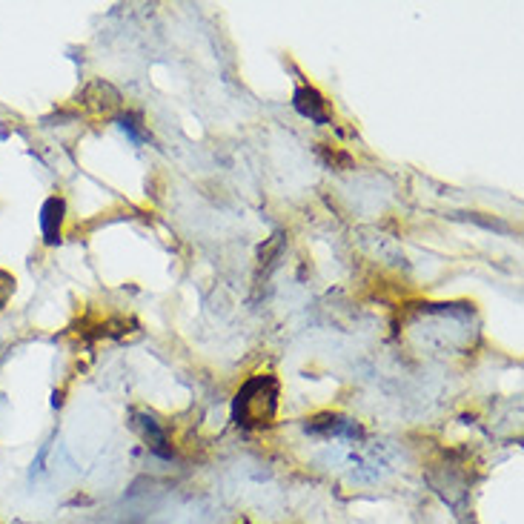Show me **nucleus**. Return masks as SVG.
<instances>
[{"instance_id":"1","label":"nucleus","mask_w":524,"mask_h":524,"mask_svg":"<svg viewBox=\"0 0 524 524\" xmlns=\"http://www.w3.org/2000/svg\"><path fill=\"white\" fill-rule=\"evenodd\" d=\"M278 413V381L275 376H252L232 401V421L244 430L270 427Z\"/></svg>"},{"instance_id":"2","label":"nucleus","mask_w":524,"mask_h":524,"mask_svg":"<svg viewBox=\"0 0 524 524\" xmlns=\"http://www.w3.org/2000/svg\"><path fill=\"white\" fill-rule=\"evenodd\" d=\"M295 112L307 121H313L318 126L333 124V115H330V106L324 101V95L315 89V86H298L293 95Z\"/></svg>"},{"instance_id":"3","label":"nucleus","mask_w":524,"mask_h":524,"mask_svg":"<svg viewBox=\"0 0 524 524\" xmlns=\"http://www.w3.org/2000/svg\"><path fill=\"white\" fill-rule=\"evenodd\" d=\"M304 430L313 433V436H324V439H333V436H350V439H356L358 433H361L356 421L336 416V413H321L315 419H307Z\"/></svg>"},{"instance_id":"4","label":"nucleus","mask_w":524,"mask_h":524,"mask_svg":"<svg viewBox=\"0 0 524 524\" xmlns=\"http://www.w3.org/2000/svg\"><path fill=\"white\" fill-rule=\"evenodd\" d=\"M135 427L144 433V441H147V447L155 456H161V459H172V456H175V450H172V444H169L167 430L161 427V421L155 419V416H149V413H135Z\"/></svg>"},{"instance_id":"5","label":"nucleus","mask_w":524,"mask_h":524,"mask_svg":"<svg viewBox=\"0 0 524 524\" xmlns=\"http://www.w3.org/2000/svg\"><path fill=\"white\" fill-rule=\"evenodd\" d=\"M63 215H66L63 198H58V195L46 198V204L41 207V232H43V241H46L49 247H55V244L61 241Z\"/></svg>"},{"instance_id":"6","label":"nucleus","mask_w":524,"mask_h":524,"mask_svg":"<svg viewBox=\"0 0 524 524\" xmlns=\"http://www.w3.org/2000/svg\"><path fill=\"white\" fill-rule=\"evenodd\" d=\"M115 121H118V126L124 129L126 135H129V138H132L135 144H144V141H152V135H149L147 129L141 126V118H138V115L126 112V115H118Z\"/></svg>"},{"instance_id":"7","label":"nucleus","mask_w":524,"mask_h":524,"mask_svg":"<svg viewBox=\"0 0 524 524\" xmlns=\"http://www.w3.org/2000/svg\"><path fill=\"white\" fill-rule=\"evenodd\" d=\"M12 293H15V278L0 270V307H3L6 301H9V295H12Z\"/></svg>"}]
</instances>
